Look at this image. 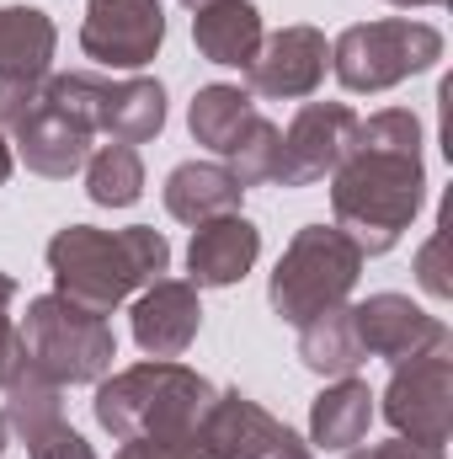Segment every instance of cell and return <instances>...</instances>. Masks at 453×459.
Segmentation results:
<instances>
[{"mask_svg":"<svg viewBox=\"0 0 453 459\" xmlns=\"http://www.w3.org/2000/svg\"><path fill=\"white\" fill-rule=\"evenodd\" d=\"M198 438L209 459H315L288 422H278L267 406H256L240 390H214Z\"/></svg>","mask_w":453,"mask_h":459,"instance_id":"8","label":"cell"},{"mask_svg":"<svg viewBox=\"0 0 453 459\" xmlns=\"http://www.w3.org/2000/svg\"><path fill=\"white\" fill-rule=\"evenodd\" d=\"M59 27L38 5H5L0 11V81H48L54 75Z\"/></svg>","mask_w":453,"mask_h":459,"instance_id":"20","label":"cell"},{"mask_svg":"<svg viewBox=\"0 0 453 459\" xmlns=\"http://www.w3.org/2000/svg\"><path fill=\"white\" fill-rule=\"evenodd\" d=\"M128 326H133V342H139L144 358H182L187 347L198 342V332H203L198 283H187V278L144 283L133 310H128Z\"/></svg>","mask_w":453,"mask_h":459,"instance_id":"12","label":"cell"},{"mask_svg":"<svg viewBox=\"0 0 453 459\" xmlns=\"http://www.w3.org/2000/svg\"><path fill=\"white\" fill-rule=\"evenodd\" d=\"M182 5H187V11H198V5H209V0H182Z\"/></svg>","mask_w":453,"mask_h":459,"instance_id":"34","label":"cell"},{"mask_svg":"<svg viewBox=\"0 0 453 459\" xmlns=\"http://www.w3.org/2000/svg\"><path fill=\"white\" fill-rule=\"evenodd\" d=\"M11 305H16V278H11V273H0V363H5V352L16 347V321H11Z\"/></svg>","mask_w":453,"mask_h":459,"instance_id":"30","label":"cell"},{"mask_svg":"<svg viewBox=\"0 0 453 459\" xmlns=\"http://www.w3.org/2000/svg\"><path fill=\"white\" fill-rule=\"evenodd\" d=\"M261 38H267V27L251 0H209L192 11V43L219 70H245L256 59Z\"/></svg>","mask_w":453,"mask_h":459,"instance_id":"17","label":"cell"},{"mask_svg":"<svg viewBox=\"0 0 453 459\" xmlns=\"http://www.w3.org/2000/svg\"><path fill=\"white\" fill-rule=\"evenodd\" d=\"M251 117H256L251 91H245V86H225V81L198 86L192 102H187V128H192V139H198L203 150H214V155H229V150H235V139L251 128Z\"/></svg>","mask_w":453,"mask_h":459,"instance_id":"23","label":"cell"},{"mask_svg":"<svg viewBox=\"0 0 453 459\" xmlns=\"http://www.w3.org/2000/svg\"><path fill=\"white\" fill-rule=\"evenodd\" d=\"M363 251L337 225H304L283 246L272 278H267V305L283 326H304L326 310L346 305V294L363 278Z\"/></svg>","mask_w":453,"mask_h":459,"instance_id":"4","label":"cell"},{"mask_svg":"<svg viewBox=\"0 0 453 459\" xmlns=\"http://www.w3.org/2000/svg\"><path fill=\"white\" fill-rule=\"evenodd\" d=\"M278 123L267 113H256L251 117V128L235 139V150L225 155V166H229V177L240 182V187H261V182H272V166H278Z\"/></svg>","mask_w":453,"mask_h":459,"instance_id":"25","label":"cell"},{"mask_svg":"<svg viewBox=\"0 0 453 459\" xmlns=\"http://www.w3.org/2000/svg\"><path fill=\"white\" fill-rule=\"evenodd\" d=\"M91 139H97V134H91L86 123H75L64 108H54V102L43 97V108H38V113H27L16 128H11V155H16L32 177L70 182V177L86 166Z\"/></svg>","mask_w":453,"mask_h":459,"instance_id":"14","label":"cell"},{"mask_svg":"<svg viewBox=\"0 0 453 459\" xmlns=\"http://www.w3.org/2000/svg\"><path fill=\"white\" fill-rule=\"evenodd\" d=\"M352 321H357L368 358H384V363H406L427 347L453 342L449 326L432 310H422L411 294H368L363 305H352Z\"/></svg>","mask_w":453,"mask_h":459,"instance_id":"13","label":"cell"},{"mask_svg":"<svg viewBox=\"0 0 453 459\" xmlns=\"http://www.w3.org/2000/svg\"><path fill=\"white\" fill-rule=\"evenodd\" d=\"M198 428H203V422H198ZM113 459H209V449H203L198 433L182 438V444H166V438H128V444H117Z\"/></svg>","mask_w":453,"mask_h":459,"instance_id":"27","label":"cell"},{"mask_svg":"<svg viewBox=\"0 0 453 459\" xmlns=\"http://www.w3.org/2000/svg\"><path fill=\"white\" fill-rule=\"evenodd\" d=\"M384 422L422 444V449H438L449 455V433H453V342L427 347L406 363H395L389 385H384Z\"/></svg>","mask_w":453,"mask_h":459,"instance_id":"7","label":"cell"},{"mask_svg":"<svg viewBox=\"0 0 453 459\" xmlns=\"http://www.w3.org/2000/svg\"><path fill=\"white\" fill-rule=\"evenodd\" d=\"M357 113L346 102H304L288 117V128L278 134V166L272 182L278 187H315L341 166L346 144H352Z\"/></svg>","mask_w":453,"mask_h":459,"instance_id":"10","label":"cell"},{"mask_svg":"<svg viewBox=\"0 0 453 459\" xmlns=\"http://www.w3.org/2000/svg\"><path fill=\"white\" fill-rule=\"evenodd\" d=\"M48 273L54 294L91 310L113 316L128 294L171 273V240L155 225H128V230H97V225H64L48 240Z\"/></svg>","mask_w":453,"mask_h":459,"instance_id":"2","label":"cell"},{"mask_svg":"<svg viewBox=\"0 0 453 459\" xmlns=\"http://www.w3.org/2000/svg\"><path fill=\"white\" fill-rule=\"evenodd\" d=\"M16 342L32 358V368H43L54 385H97L113 374L117 358L113 326L59 294L27 299V316L16 321Z\"/></svg>","mask_w":453,"mask_h":459,"instance_id":"6","label":"cell"},{"mask_svg":"<svg viewBox=\"0 0 453 459\" xmlns=\"http://www.w3.org/2000/svg\"><path fill=\"white\" fill-rule=\"evenodd\" d=\"M256 256H261V230L245 214L203 220V225H192V240H187V283L229 289L256 267Z\"/></svg>","mask_w":453,"mask_h":459,"instance_id":"15","label":"cell"},{"mask_svg":"<svg viewBox=\"0 0 453 459\" xmlns=\"http://www.w3.org/2000/svg\"><path fill=\"white\" fill-rule=\"evenodd\" d=\"M331 70V43L321 27L294 22L261 38L256 59L245 65V91L267 102H310Z\"/></svg>","mask_w":453,"mask_h":459,"instance_id":"9","label":"cell"},{"mask_svg":"<svg viewBox=\"0 0 453 459\" xmlns=\"http://www.w3.org/2000/svg\"><path fill=\"white\" fill-rule=\"evenodd\" d=\"M416 278H422V289H427V294L449 299V278H443V230L422 246V256H416Z\"/></svg>","mask_w":453,"mask_h":459,"instance_id":"28","label":"cell"},{"mask_svg":"<svg viewBox=\"0 0 453 459\" xmlns=\"http://www.w3.org/2000/svg\"><path fill=\"white\" fill-rule=\"evenodd\" d=\"M299 363L321 379H346L368 363V347L357 337V321H352V305H337L315 321L299 326Z\"/></svg>","mask_w":453,"mask_h":459,"instance_id":"22","label":"cell"},{"mask_svg":"<svg viewBox=\"0 0 453 459\" xmlns=\"http://www.w3.org/2000/svg\"><path fill=\"white\" fill-rule=\"evenodd\" d=\"M5 438H11V428H5V417H0V455H5Z\"/></svg>","mask_w":453,"mask_h":459,"instance_id":"33","label":"cell"},{"mask_svg":"<svg viewBox=\"0 0 453 459\" xmlns=\"http://www.w3.org/2000/svg\"><path fill=\"white\" fill-rule=\"evenodd\" d=\"M11 166H16V155H11V139L0 134V187L11 182Z\"/></svg>","mask_w":453,"mask_h":459,"instance_id":"31","label":"cell"},{"mask_svg":"<svg viewBox=\"0 0 453 459\" xmlns=\"http://www.w3.org/2000/svg\"><path fill=\"white\" fill-rule=\"evenodd\" d=\"M389 5H400V11H422V5H443V0H389Z\"/></svg>","mask_w":453,"mask_h":459,"instance_id":"32","label":"cell"},{"mask_svg":"<svg viewBox=\"0 0 453 459\" xmlns=\"http://www.w3.org/2000/svg\"><path fill=\"white\" fill-rule=\"evenodd\" d=\"M0 417L5 428L27 444L32 433L64 422V385H54L43 368H32V358L21 352V342L5 352L0 363Z\"/></svg>","mask_w":453,"mask_h":459,"instance_id":"16","label":"cell"},{"mask_svg":"<svg viewBox=\"0 0 453 459\" xmlns=\"http://www.w3.org/2000/svg\"><path fill=\"white\" fill-rule=\"evenodd\" d=\"M438 59H443V32L432 22H411V16L357 22L331 43V75L352 97L395 91L400 81L432 70Z\"/></svg>","mask_w":453,"mask_h":459,"instance_id":"5","label":"cell"},{"mask_svg":"<svg viewBox=\"0 0 453 459\" xmlns=\"http://www.w3.org/2000/svg\"><path fill=\"white\" fill-rule=\"evenodd\" d=\"M81 171H86V198L97 209H128L144 198V160L133 144H113V139L97 144Z\"/></svg>","mask_w":453,"mask_h":459,"instance_id":"24","label":"cell"},{"mask_svg":"<svg viewBox=\"0 0 453 459\" xmlns=\"http://www.w3.org/2000/svg\"><path fill=\"white\" fill-rule=\"evenodd\" d=\"M166 43V5L160 0H86L81 48L102 70H144Z\"/></svg>","mask_w":453,"mask_h":459,"instance_id":"11","label":"cell"},{"mask_svg":"<svg viewBox=\"0 0 453 459\" xmlns=\"http://www.w3.org/2000/svg\"><path fill=\"white\" fill-rule=\"evenodd\" d=\"M214 401V385L176 363V358H144L133 368H117L107 379H97V428L113 433V444L128 438H166V444H182L198 433L203 411Z\"/></svg>","mask_w":453,"mask_h":459,"instance_id":"3","label":"cell"},{"mask_svg":"<svg viewBox=\"0 0 453 459\" xmlns=\"http://www.w3.org/2000/svg\"><path fill=\"white\" fill-rule=\"evenodd\" d=\"M379 395L368 390V379L346 374V379H331L315 401H310V444L315 449H331V455H346L368 438L379 406Z\"/></svg>","mask_w":453,"mask_h":459,"instance_id":"19","label":"cell"},{"mask_svg":"<svg viewBox=\"0 0 453 459\" xmlns=\"http://www.w3.org/2000/svg\"><path fill=\"white\" fill-rule=\"evenodd\" d=\"M346 459H449V455L422 449L411 438H389V444H357V449H346Z\"/></svg>","mask_w":453,"mask_h":459,"instance_id":"29","label":"cell"},{"mask_svg":"<svg viewBox=\"0 0 453 459\" xmlns=\"http://www.w3.org/2000/svg\"><path fill=\"white\" fill-rule=\"evenodd\" d=\"M240 198H245V187L229 177V166H219V160H182V166H171V177L160 187L166 214L182 220V225L240 214Z\"/></svg>","mask_w":453,"mask_h":459,"instance_id":"18","label":"cell"},{"mask_svg":"<svg viewBox=\"0 0 453 459\" xmlns=\"http://www.w3.org/2000/svg\"><path fill=\"white\" fill-rule=\"evenodd\" d=\"M27 455L32 459H102L86 444V433H75L70 422H54V428L32 433V438H27Z\"/></svg>","mask_w":453,"mask_h":459,"instance_id":"26","label":"cell"},{"mask_svg":"<svg viewBox=\"0 0 453 459\" xmlns=\"http://www.w3.org/2000/svg\"><path fill=\"white\" fill-rule=\"evenodd\" d=\"M326 182H331V214L341 235L363 256L395 251L427 204L422 117L411 108H379L357 117L352 144Z\"/></svg>","mask_w":453,"mask_h":459,"instance_id":"1","label":"cell"},{"mask_svg":"<svg viewBox=\"0 0 453 459\" xmlns=\"http://www.w3.org/2000/svg\"><path fill=\"white\" fill-rule=\"evenodd\" d=\"M166 128V86L155 75H128L107 81V102H102V128L113 144H150Z\"/></svg>","mask_w":453,"mask_h":459,"instance_id":"21","label":"cell"}]
</instances>
